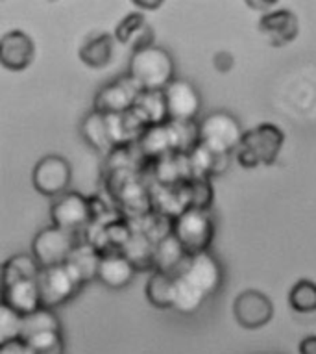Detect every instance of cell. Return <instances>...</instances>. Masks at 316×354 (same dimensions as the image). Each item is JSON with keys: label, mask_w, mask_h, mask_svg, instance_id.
<instances>
[{"label": "cell", "mask_w": 316, "mask_h": 354, "mask_svg": "<svg viewBox=\"0 0 316 354\" xmlns=\"http://www.w3.org/2000/svg\"><path fill=\"white\" fill-rule=\"evenodd\" d=\"M126 75L141 87V91H165L176 80V64L167 48L148 45L133 50Z\"/></svg>", "instance_id": "1"}, {"label": "cell", "mask_w": 316, "mask_h": 354, "mask_svg": "<svg viewBox=\"0 0 316 354\" xmlns=\"http://www.w3.org/2000/svg\"><path fill=\"white\" fill-rule=\"evenodd\" d=\"M285 145V132L274 122H261L242 136L241 145L237 147L235 158L244 169L274 165Z\"/></svg>", "instance_id": "2"}, {"label": "cell", "mask_w": 316, "mask_h": 354, "mask_svg": "<svg viewBox=\"0 0 316 354\" xmlns=\"http://www.w3.org/2000/svg\"><path fill=\"white\" fill-rule=\"evenodd\" d=\"M170 232L184 247L187 256L207 252L215 238V223L207 209L187 208L170 219Z\"/></svg>", "instance_id": "3"}, {"label": "cell", "mask_w": 316, "mask_h": 354, "mask_svg": "<svg viewBox=\"0 0 316 354\" xmlns=\"http://www.w3.org/2000/svg\"><path fill=\"white\" fill-rule=\"evenodd\" d=\"M198 128H200V145L220 156L235 154L237 147L241 145L242 136L246 132L242 130L239 119L224 110L211 111L201 119Z\"/></svg>", "instance_id": "4"}, {"label": "cell", "mask_w": 316, "mask_h": 354, "mask_svg": "<svg viewBox=\"0 0 316 354\" xmlns=\"http://www.w3.org/2000/svg\"><path fill=\"white\" fill-rule=\"evenodd\" d=\"M76 247H78V238L75 232L50 225L35 234L32 241V254L39 261L41 268L46 269L67 263Z\"/></svg>", "instance_id": "5"}, {"label": "cell", "mask_w": 316, "mask_h": 354, "mask_svg": "<svg viewBox=\"0 0 316 354\" xmlns=\"http://www.w3.org/2000/svg\"><path fill=\"white\" fill-rule=\"evenodd\" d=\"M37 284H39L43 308H48V310H56L65 302H69L70 299H75L83 286L67 263L43 269Z\"/></svg>", "instance_id": "6"}, {"label": "cell", "mask_w": 316, "mask_h": 354, "mask_svg": "<svg viewBox=\"0 0 316 354\" xmlns=\"http://www.w3.org/2000/svg\"><path fill=\"white\" fill-rule=\"evenodd\" d=\"M52 225L78 234L95 219L92 201L78 192H67L54 198L50 206Z\"/></svg>", "instance_id": "7"}, {"label": "cell", "mask_w": 316, "mask_h": 354, "mask_svg": "<svg viewBox=\"0 0 316 354\" xmlns=\"http://www.w3.org/2000/svg\"><path fill=\"white\" fill-rule=\"evenodd\" d=\"M72 180V169L67 158L59 154H48L35 163L32 173V184L35 192L45 197H59L69 192Z\"/></svg>", "instance_id": "8"}, {"label": "cell", "mask_w": 316, "mask_h": 354, "mask_svg": "<svg viewBox=\"0 0 316 354\" xmlns=\"http://www.w3.org/2000/svg\"><path fill=\"white\" fill-rule=\"evenodd\" d=\"M141 93V87L124 75L98 89L92 110L102 111L106 115H126L135 108Z\"/></svg>", "instance_id": "9"}, {"label": "cell", "mask_w": 316, "mask_h": 354, "mask_svg": "<svg viewBox=\"0 0 316 354\" xmlns=\"http://www.w3.org/2000/svg\"><path fill=\"white\" fill-rule=\"evenodd\" d=\"M178 274L185 277L196 290L206 297L215 295L224 284V271L220 261L209 250L189 256Z\"/></svg>", "instance_id": "10"}, {"label": "cell", "mask_w": 316, "mask_h": 354, "mask_svg": "<svg viewBox=\"0 0 316 354\" xmlns=\"http://www.w3.org/2000/svg\"><path fill=\"white\" fill-rule=\"evenodd\" d=\"M233 317L242 328L257 330L274 317V304L270 297L259 290H244L233 301Z\"/></svg>", "instance_id": "11"}, {"label": "cell", "mask_w": 316, "mask_h": 354, "mask_svg": "<svg viewBox=\"0 0 316 354\" xmlns=\"http://www.w3.org/2000/svg\"><path fill=\"white\" fill-rule=\"evenodd\" d=\"M167 104L168 121L172 122H195L201 110V97L189 80L176 78L163 91Z\"/></svg>", "instance_id": "12"}, {"label": "cell", "mask_w": 316, "mask_h": 354, "mask_svg": "<svg viewBox=\"0 0 316 354\" xmlns=\"http://www.w3.org/2000/svg\"><path fill=\"white\" fill-rule=\"evenodd\" d=\"M35 58V43L23 30H12L0 37V64L13 73L28 69Z\"/></svg>", "instance_id": "13"}, {"label": "cell", "mask_w": 316, "mask_h": 354, "mask_svg": "<svg viewBox=\"0 0 316 354\" xmlns=\"http://www.w3.org/2000/svg\"><path fill=\"white\" fill-rule=\"evenodd\" d=\"M259 32L265 35L272 47H285L299 34V21L290 10H272L259 19Z\"/></svg>", "instance_id": "14"}, {"label": "cell", "mask_w": 316, "mask_h": 354, "mask_svg": "<svg viewBox=\"0 0 316 354\" xmlns=\"http://www.w3.org/2000/svg\"><path fill=\"white\" fill-rule=\"evenodd\" d=\"M135 271V266L128 260L122 250H110L102 254L97 279L110 290H124L126 286L132 284Z\"/></svg>", "instance_id": "15"}, {"label": "cell", "mask_w": 316, "mask_h": 354, "mask_svg": "<svg viewBox=\"0 0 316 354\" xmlns=\"http://www.w3.org/2000/svg\"><path fill=\"white\" fill-rule=\"evenodd\" d=\"M80 134L87 145L102 154H111L117 149L110 115H106L102 111L92 110L81 119Z\"/></svg>", "instance_id": "16"}, {"label": "cell", "mask_w": 316, "mask_h": 354, "mask_svg": "<svg viewBox=\"0 0 316 354\" xmlns=\"http://www.w3.org/2000/svg\"><path fill=\"white\" fill-rule=\"evenodd\" d=\"M2 304L15 310L23 317L37 312L39 308H43L37 280H23L17 284L2 288Z\"/></svg>", "instance_id": "17"}, {"label": "cell", "mask_w": 316, "mask_h": 354, "mask_svg": "<svg viewBox=\"0 0 316 354\" xmlns=\"http://www.w3.org/2000/svg\"><path fill=\"white\" fill-rule=\"evenodd\" d=\"M115 39L122 45H132L133 50L154 45V30L143 12L128 13L115 28Z\"/></svg>", "instance_id": "18"}, {"label": "cell", "mask_w": 316, "mask_h": 354, "mask_svg": "<svg viewBox=\"0 0 316 354\" xmlns=\"http://www.w3.org/2000/svg\"><path fill=\"white\" fill-rule=\"evenodd\" d=\"M187 252L184 247L179 245V241L172 236V232L167 234L165 238L157 239L154 252V268L155 271H161L167 274H176L181 271V268L187 261Z\"/></svg>", "instance_id": "19"}, {"label": "cell", "mask_w": 316, "mask_h": 354, "mask_svg": "<svg viewBox=\"0 0 316 354\" xmlns=\"http://www.w3.org/2000/svg\"><path fill=\"white\" fill-rule=\"evenodd\" d=\"M115 53V39L110 34H95L78 50L81 64L91 69H103L111 64Z\"/></svg>", "instance_id": "20"}, {"label": "cell", "mask_w": 316, "mask_h": 354, "mask_svg": "<svg viewBox=\"0 0 316 354\" xmlns=\"http://www.w3.org/2000/svg\"><path fill=\"white\" fill-rule=\"evenodd\" d=\"M100 260H102V252L95 245L86 241V243H78V247L72 250V254L67 260V266L72 269V273L78 277L81 284H86L98 277Z\"/></svg>", "instance_id": "21"}, {"label": "cell", "mask_w": 316, "mask_h": 354, "mask_svg": "<svg viewBox=\"0 0 316 354\" xmlns=\"http://www.w3.org/2000/svg\"><path fill=\"white\" fill-rule=\"evenodd\" d=\"M43 268L39 266V261L35 260L34 254H15L12 258H8L2 266V288L6 286L17 284L23 280H37L39 279Z\"/></svg>", "instance_id": "22"}, {"label": "cell", "mask_w": 316, "mask_h": 354, "mask_svg": "<svg viewBox=\"0 0 316 354\" xmlns=\"http://www.w3.org/2000/svg\"><path fill=\"white\" fill-rule=\"evenodd\" d=\"M146 301L154 308L168 310L174 308V295H176V277L174 274L154 271L144 286Z\"/></svg>", "instance_id": "23"}, {"label": "cell", "mask_w": 316, "mask_h": 354, "mask_svg": "<svg viewBox=\"0 0 316 354\" xmlns=\"http://www.w3.org/2000/svg\"><path fill=\"white\" fill-rule=\"evenodd\" d=\"M132 111L148 128L157 127V124H165L168 121L167 104H165L163 91H155V93L143 91L141 97H139L137 104H135V108Z\"/></svg>", "instance_id": "24"}, {"label": "cell", "mask_w": 316, "mask_h": 354, "mask_svg": "<svg viewBox=\"0 0 316 354\" xmlns=\"http://www.w3.org/2000/svg\"><path fill=\"white\" fill-rule=\"evenodd\" d=\"M154 239L150 238L148 234L133 230V236L122 249V252L128 256V260L132 261L135 269H146L154 268V252H155Z\"/></svg>", "instance_id": "25"}, {"label": "cell", "mask_w": 316, "mask_h": 354, "mask_svg": "<svg viewBox=\"0 0 316 354\" xmlns=\"http://www.w3.org/2000/svg\"><path fill=\"white\" fill-rule=\"evenodd\" d=\"M50 330L61 332V321H59L56 310L39 308L34 314L23 317V332H21L23 339H30V337L37 336V334Z\"/></svg>", "instance_id": "26"}, {"label": "cell", "mask_w": 316, "mask_h": 354, "mask_svg": "<svg viewBox=\"0 0 316 354\" xmlns=\"http://www.w3.org/2000/svg\"><path fill=\"white\" fill-rule=\"evenodd\" d=\"M181 186H184L187 208L207 209L209 212L211 203H213V186H211V180L207 176H192L189 180H185Z\"/></svg>", "instance_id": "27"}, {"label": "cell", "mask_w": 316, "mask_h": 354, "mask_svg": "<svg viewBox=\"0 0 316 354\" xmlns=\"http://www.w3.org/2000/svg\"><path fill=\"white\" fill-rule=\"evenodd\" d=\"M207 297L196 290L189 280L176 274V295H174V310H178L179 314H195L200 310Z\"/></svg>", "instance_id": "28"}, {"label": "cell", "mask_w": 316, "mask_h": 354, "mask_svg": "<svg viewBox=\"0 0 316 354\" xmlns=\"http://www.w3.org/2000/svg\"><path fill=\"white\" fill-rule=\"evenodd\" d=\"M288 304L296 314H315L316 312V282L309 279L298 280L288 291Z\"/></svg>", "instance_id": "29"}, {"label": "cell", "mask_w": 316, "mask_h": 354, "mask_svg": "<svg viewBox=\"0 0 316 354\" xmlns=\"http://www.w3.org/2000/svg\"><path fill=\"white\" fill-rule=\"evenodd\" d=\"M35 354H63V334L59 330H50L24 339Z\"/></svg>", "instance_id": "30"}, {"label": "cell", "mask_w": 316, "mask_h": 354, "mask_svg": "<svg viewBox=\"0 0 316 354\" xmlns=\"http://www.w3.org/2000/svg\"><path fill=\"white\" fill-rule=\"evenodd\" d=\"M23 332V315L6 304H0V343L17 339Z\"/></svg>", "instance_id": "31"}, {"label": "cell", "mask_w": 316, "mask_h": 354, "mask_svg": "<svg viewBox=\"0 0 316 354\" xmlns=\"http://www.w3.org/2000/svg\"><path fill=\"white\" fill-rule=\"evenodd\" d=\"M0 354H35L23 337L0 343Z\"/></svg>", "instance_id": "32"}, {"label": "cell", "mask_w": 316, "mask_h": 354, "mask_svg": "<svg viewBox=\"0 0 316 354\" xmlns=\"http://www.w3.org/2000/svg\"><path fill=\"white\" fill-rule=\"evenodd\" d=\"M213 65H215V69L219 71V73L226 75V73H230V71L233 69V65H235V59H233V56H231L230 53H226V50H220V53L215 54Z\"/></svg>", "instance_id": "33"}, {"label": "cell", "mask_w": 316, "mask_h": 354, "mask_svg": "<svg viewBox=\"0 0 316 354\" xmlns=\"http://www.w3.org/2000/svg\"><path fill=\"white\" fill-rule=\"evenodd\" d=\"M299 354H316V336L310 334V336H305L302 342H299L298 347Z\"/></svg>", "instance_id": "34"}, {"label": "cell", "mask_w": 316, "mask_h": 354, "mask_svg": "<svg viewBox=\"0 0 316 354\" xmlns=\"http://www.w3.org/2000/svg\"><path fill=\"white\" fill-rule=\"evenodd\" d=\"M248 6L253 10H263V15H265V13L272 12L270 8L276 6V2H248Z\"/></svg>", "instance_id": "35"}, {"label": "cell", "mask_w": 316, "mask_h": 354, "mask_svg": "<svg viewBox=\"0 0 316 354\" xmlns=\"http://www.w3.org/2000/svg\"><path fill=\"white\" fill-rule=\"evenodd\" d=\"M135 6L143 8V10H155V8L163 6V2H135Z\"/></svg>", "instance_id": "36"}]
</instances>
